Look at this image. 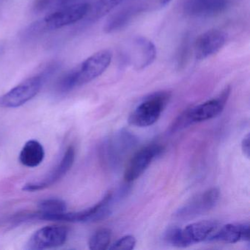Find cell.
Masks as SVG:
<instances>
[{"label": "cell", "instance_id": "6da1fadb", "mask_svg": "<svg viewBox=\"0 0 250 250\" xmlns=\"http://www.w3.org/2000/svg\"><path fill=\"white\" fill-rule=\"evenodd\" d=\"M112 59V52L106 49L93 54L60 80L57 86L58 91L68 93L96 80L107 69Z\"/></svg>", "mask_w": 250, "mask_h": 250}, {"label": "cell", "instance_id": "7a4b0ae2", "mask_svg": "<svg viewBox=\"0 0 250 250\" xmlns=\"http://www.w3.org/2000/svg\"><path fill=\"white\" fill-rule=\"evenodd\" d=\"M113 195L109 192L94 206L89 208L76 212H64L57 214H49L41 211L31 212L32 221H59L73 223H87L104 220L112 213Z\"/></svg>", "mask_w": 250, "mask_h": 250}, {"label": "cell", "instance_id": "3957f363", "mask_svg": "<svg viewBox=\"0 0 250 250\" xmlns=\"http://www.w3.org/2000/svg\"><path fill=\"white\" fill-rule=\"evenodd\" d=\"M56 65L51 64L40 74L27 79L0 96V107L17 108L30 102L40 92L45 82L56 70Z\"/></svg>", "mask_w": 250, "mask_h": 250}, {"label": "cell", "instance_id": "277c9868", "mask_svg": "<svg viewBox=\"0 0 250 250\" xmlns=\"http://www.w3.org/2000/svg\"><path fill=\"white\" fill-rule=\"evenodd\" d=\"M229 93L230 88L227 87L218 97L187 109L173 123L171 131H179L188 125L208 121L217 116L225 108Z\"/></svg>", "mask_w": 250, "mask_h": 250}, {"label": "cell", "instance_id": "5b68a950", "mask_svg": "<svg viewBox=\"0 0 250 250\" xmlns=\"http://www.w3.org/2000/svg\"><path fill=\"white\" fill-rule=\"evenodd\" d=\"M90 5L85 2L74 3L58 8L32 26L31 30H55L75 24L85 17Z\"/></svg>", "mask_w": 250, "mask_h": 250}, {"label": "cell", "instance_id": "8992f818", "mask_svg": "<svg viewBox=\"0 0 250 250\" xmlns=\"http://www.w3.org/2000/svg\"><path fill=\"white\" fill-rule=\"evenodd\" d=\"M170 98L167 91H160L150 95L134 109L128 118L131 125L147 127L154 124L160 118Z\"/></svg>", "mask_w": 250, "mask_h": 250}, {"label": "cell", "instance_id": "52a82bcc", "mask_svg": "<svg viewBox=\"0 0 250 250\" xmlns=\"http://www.w3.org/2000/svg\"><path fill=\"white\" fill-rule=\"evenodd\" d=\"M137 140L131 133L121 131L106 140L102 146L101 157L104 163L111 168L120 166L125 156L134 148Z\"/></svg>", "mask_w": 250, "mask_h": 250}, {"label": "cell", "instance_id": "ba28073f", "mask_svg": "<svg viewBox=\"0 0 250 250\" xmlns=\"http://www.w3.org/2000/svg\"><path fill=\"white\" fill-rule=\"evenodd\" d=\"M68 230L63 226H46L32 235L26 249L30 250H47L61 247L66 242Z\"/></svg>", "mask_w": 250, "mask_h": 250}, {"label": "cell", "instance_id": "9c48e42d", "mask_svg": "<svg viewBox=\"0 0 250 250\" xmlns=\"http://www.w3.org/2000/svg\"><path fill=\"white\" fill-rule=\"evenodd\" d=\"M219 190L212 188L191 199L178 209L175 216L178 219H193L211 210L219 201Z\"/></svg>", "mask_w": 250, "mask_h": 250}, {"label": "cell", "instance_id": "30bf717a", "mask_svg": "<svg viewBox=\"0 0 250 250\" xmlns=\"http://www.w3.org/2000/svg\"><path fill=\"white\" fill-rule=\"evenodd\" d=\"M162 152L163 147L158 144L148 145L136 152L128 162L124 172L125 181L130 183L137 180Z\"/></svg>", "mask_w": 250, "mask_h": 250}, {"label": "cell", "instance_id": "8fae6325", "mask_svg": "<svg viewBox=\"0 0 250 250\" xmlns=\"http://www.w3.org/2000/svg\"><path fill=\"white\" fill-rule=\"evenodd\" d=\"M75 160V149L73 146L68 147L64 153L61 162L55 167V169L42 181L38 182L29 183L23 187V191H38L52 187L54 184L62 179L68 171L72 167Z\"/></svg>", "mask_w": 250, "mask_h": 250}, {"label": "cell", "instance_id": "7c38bea8", "mask_svg": "<svg viewBox=\"0 0 250 250\" xmlns=\"http://www.w3.org/2000/svg\"><path fill=\"white\" fill-rule=\"evenodd\" d=\"M227 35L220 30H208L196 41L194 54L198 61L207 59L219 52L226 43Z\"/></svg>", "mask_w": 250, "mask_h": 250}, {"label": "cell", "instance_id": "4fadbf2b", "mask_svg": "<svg viewBox=\"0 0 250 250\" xmlns=\"http://www.w3.org/2000/svg\"><path fill=\"white\" fill-rule=\"evenodd\" d=\"M230 0H184V12L191 17H211L223 13Z\"/></svg>", "mask_w": 250, "mask_h": 250}, {"label": "cell", "instance_id": "5bb4252c", "mask_svg": "<svg viewBox=\"0 0 250 250\" xmlns=\"http://www.w3.org/2000/svg\"><path fill=\"white\" fill-rule=\"evenodd\" d=\"M219 228L218 223L213 221H201L181 228V236L184 247L203 241H209L212 235Z\"/></svg>", "mask_w": 250, "mask_h": 250}, {"label": "cell", "instance_id": "9a60e30c", "mask_svg": "<svg viewBox=\"0 0 250 250\" xmlns=\"http://www.w3.org/2000/svg\"><path fill=\"white\" fill-rule=\"evenodd\" d=\"M131 61L137 69L141 70L153 63L156 58V48L148 39L137 37L133 41Z\"/></svg>", "mask_w": 250, "mask_h": 250}, {"label": "cell", "instance_id": "2e32d148", "mask_svg": "<svg viewBox=\"0 0 250 250\" xmlns=\"http://www.w3.org/2000/svg\"><path fill=\"white\" fill-rule=\"evenodd\" d=\"M241 241H250L249 223L228 224L218 228L208 241L235 244Z\"/></svg>", "mask_w": 250, "mask_h": 250}, {"label": "cell", "instance_id": "e0dca14e", "mask_svg": "<svg viewBox=\"0 0 250 250\" xmlns=\"http://www.w3.org/2000/svg\"><path fill=\"white\" fill-rule=\"evenodd\" d=\"M143 11L141 5H130L115 13L107 20L104 26V31L107 33L118 31L126 26L134 17Z\"/></svg>", "mask_w": 250, "mask_h": 250}, {"label": "cell", "instance_id": "ac0fdd59", "mask_svg": "<svg viewBox=\"0 0 250 250\" xmlns=\"http://www.w3.org/2000/svg\"><path fill=\"white\" fill-rule=\"evenodd\" d=\"M45 157V150L42 143L37 140L27 141L21 149L20 161L21 165L27 167H36L43 162Z\"/></svg>", "mask_w": 250, "mask_h": 250}, {"label": "cell", "instance_id": "d6986e66", "mask_svg": "<svg viewBox=\"0 0 250 250\" xmlns=\"http://www.w3.org/2000/svg\"><path fill=\"white\" fill-rule=\"evenodd\" d=\"M122 2L123 0H97L93 5H90L84 19L87 22H96L112 12Z\"/></svg>", "mask_w": 250, "mask_h": 250}, {"label": "cell", "instance_id": "ffe728a7", "mask_svg": "<svg viewBox=\"0 0 250 250\" xmlns=\"http://www.w3.org/2000/svg\"><path fill=\"white\" fill-rule=\"evenodd\" d=\"M112 232L108 228L96 231L89 240L88 247L91 250H105L109 249Z\"/></svg>", "mask_w": 250, "mask_h": 250}, {"label": "cell", "instance_id": "44dd1931", "mask_svg": "<svg viewBox=\"0 0 250 250\" xmlns=\"http://www.w3.org/2000/svg\"><path fill=\"white\" fill-rule=\"evenodd\" d=\"M38 208L39 211L42 213L57 214L65 212L67 205L65 201L61 199L49 198L39 202Z\"/></svg>", "mask_w": 250, "mask_h": 250}, {"label": "cell", "instance_id": "7402d4cb", "mask_svg": "<svg viewBox=\"0 0 250 250\" xmlns=\"http://www.w3.org/2000/svg\"><path fill=\"white\" fill-rule=\"evenodd\" d=\"M165 240L167 244L173 247L184 248L182 236H181V228L178 227L170 228L165 232Z\"/></svg>", "mask_w": 250, "mask_h": 250}, {"label": "cell", "instance_id": "603a6c76", "mask_svg": "<svg viewBox=\"0 0 250 250\" xmlns=\"http://www.w3.org/2000/svg\"><path fill=\"white\" fill-rule=\"evenodd\" d=\"M137 241L134 236L131 235H125L115 241L109 250H131L134 249Z\"/></svg>", "mask_w": 250, "mask_h": 250}, {"label": "cell", "instance_id": "cb8c5ba5", "mask_svg": "<svg viewBox=\"0 0 250 250\" xmlns=\"http://www.w3.org/2000/svg\"><path fill=\"white\" fill-rule=\"evenodd\" d=\"M188 38H185L184 41H183L181 45V48L179 49V52L178 53V58H177V61H178V66H181L184 65L186 59H187V54H188Z\"/></svg>", "mask_w": 250, "mask_h": 250}, {"label": "cell", "instance_id": "d4e9b609", "mask_svg": "<svg viewBox=\"0 0 250 250\" xmlns=\"http://www.w3.org/2000/svg\"><path fill=\"white\" fill-rule=\"evenodd\" d=\"M241 148H242L244 154L247 158H250V134H247L243 139L242 143H241Z\"/></svg>", "mask_w": 250, "mask_h": 250}, {"label": "cell", "instance_id": "484cf974", "mask_svg": "<svg viewBox=\"0 0 250 250\" xmlns=\"http://www.w3.org/2000/svg\"><path fill=\"white\" fill-rule=\"evenodd\" d=\"M172 0H160V5L162 7H165L169 5Z\"/></svg>", "mask_w": 250, "mask_h": 250}, {"label": "cell", "instance_id": "4316f807", "mask_svg": "<svg viewBox=\"0 0 250 250\" xmlns=\"http://www.w3.org/2000/svg\"><path fill=\"white\" fill-rule=\"evenodd\" d=\"M2 52H3V47H2L1 45H0V56H1V55H2Z\"/></svg>", "mask_w": 250, "mask_h": 250}]
</instances>
